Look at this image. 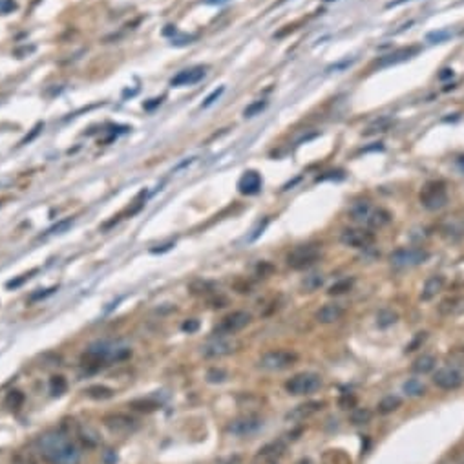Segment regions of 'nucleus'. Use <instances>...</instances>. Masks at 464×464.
<instances>
[{
	"instance_id": "1",
	"label": "nucleus",
	"mask_w": 464,
	"mask_h": 464,
	"mask_svg": "<svg viewBox=\"0 0 464 464\" xmlns=\"http://www.w3.org/2000/svg\"><path fill=\"white\" fill-rule=\"evenodd\" d=\"M38 451L48 464H79L81 451L63 431H46L37 440Z\"/></svg>"
},
{
	"instance_id": "2",
	"label": "nucleus",
	"mask_w": 464,
	"mask_h": 464,
	"mask_svg": "<svg viewBox=\"0 0 464 464\" xmlns=\"http://www.w3.org/2000/svg\"><path fill=\"white\" fill-rule=\"evenodd\" d=\"M130 354H132V349L128 345L114 342V340H99L88 347V351L84 353V360L90 364L102 366L106 362H123Z\"/></svg>"
},
{
	"instance_id": "3",
	"label": "nucleus",
	"mask_w": 464,
	"mask_h": 464,
	"mask_svg": "<svg viewBox=\"0 0 464 464\" xmlns=\"http://www.w3.org/2000/svg\"><path fill=\"white\" fill-rule=\"evenodd\" d=\"M421 205L428 211H440L442 207L448 203V192H446V185L442 181H430L422 187L421 194H419Z\"/></svg>"
},
{
	"instance_id": "4",
	"label": "nucleus",
	"mask_w": 464,
	"mask_h": 464,
	"mask_svg": "<svg viewBox=\"0 0 464 464\" xmlns=\"http://www.w3.org/2000/svg\"><path fill=\"white\" fill-rule=\"evenodd\" d=\"M322 388V378L320 375L311 373V371H303V373L294 375L285 382V389L291 395H311V393L318 391Z\"/></svg>"
},
{
	"instance_id": "5",
	"label": "nucleus",
	"mask_w": 464,
	"mask_h": 464,
	"mask_svg": "<svg viewBox=\"0 0 464 464\" xmlns=\"http://www.w3.org/2000/svg\"><path fill=\"white\" fill-rule=\"evenodd\" d=\"M298 360V354L285 349H274L262 354L258 366L265 371H283Z\"/></svg>"
},
{
	"instance_id": "6",
	"label": "nucleus",
	"mask_w": 464,
	"mask_h": 464,
	"mask_svg": "<svg viewBox=\"0 0 464 464\" xmlns=\"http://www.w3.org/2000/svg\"><path fill=\"white\" fill-rule=\"evenodd\" d=\"M318 258H320V245H298L287 254V265L298 271V269H305L313 265Z\"/></svg>"
},
{
	"instance_id": "7",
	"label": "nucleus",
	"mask_w": 464,
	"mask_h": 464,
	"mask_svg": "<svg viewBox=\"0 0 464 464\" xmlns=\"http://www.w3.org/2000/svg\"><path fill=\"white\" fill-rule=\"evenodd\" d=\"M250 322H252V316H250V313L247 311H234L230 313V315H227L223 320L216 326L214 333L218 336H232L236 335L238 331L245 329V327L249 326Z\"/></svg>"
},
{
	"instance_id": "8",
	"label": "nucleus",
	"mask_w": 464,
	"mask_h": 464,
	"mask_svg": "<svg viewBox=\"0 0 464 464\" xmlns=\"http://www.w3.org/2000/svg\"><path fill=\"white\" fill-rule=\"evenodd\" d=\"M105 426L115 433V435H121V437H126L130 433H134L135 430L139 428V421L134 419V417L125 415V413H110L102 419Z\"/></svg>"
},
{
	"instance_id": "9",
	"label": "nucleus",
	"mask_w": 464,
	"mask_h": 464,
	"mask_svg": "<svg viewBox=\"0 0 464 464\" xmlns=\"http://www.w3.org/2000/svg\"><path fill=\"white\" fill-rule=\"evenodd\" d=\"M238 347V342L229 336H216V338L209 340L205 345H201V354L205 358H221L227 354L234 353Z\"/></svg>"
},
{
	"instance_id": "10",
	"label": "nucleus",
	"mask_w": 464,
	"mask_h": 464,
	"mask_svg": "<svg viewBox=\"0 0 464 464\" xmlns=\"http://www.w3.org/2000/svg\"><path fill=\"white\" fill-rule=\"evenodd\" d=\"M426 260H428V252L424 249H398L389 256L391 265L397 269L417 267V265L424 264Z\"/></svg>"
},
{
	"instance_id": "11",
	"label": "nucleus",
	"mask_w": 464,
	"mask_h": 464,
	"mask_svg": "<svg viewBox=\"0 0 464 464\" xmlns=\"http://www.w3.org/2000/svg\"><path fill=\"white\" fill-rule=\"evenodd\" d=\"M340 241L351 249H369L375 243V234L369 229H344Z\"/></svg>"
},
{
	"instance_id": "12",
	"label": "nucleus",
	"mask_w": 464,
	"mask_h": 464,
	"mask_svg": "<svg viewBox=\"0 0 464 464\" xmlns=\"http://www.w3.org/2000/svg\"><path fill=\"white\" fill-rule=\"evenodd\" d=\"M462 382H464L462 373L455 368H440L433 375V384H435L437 388L444 389V391L459 389L462 386Z\"/></svg>"
},
{
	"instance_id": "13",
	"label": "nucleus",
	"mask_w": 464,
	"mask_h": 464,
	"mask_svg": "<svg viewBox=\"0 0 464 464\" xmlns=\"http://www.w3.org/2000/svg\"><path fill=\"white\" fill-rule=\"evenodd\" d=\"M264 426V421L256 415H245V417H239L236 421H232L227 426V431L230 435H236V437H245V435H252L260 428Z\"/></svg>"
},
{
	"instance_id": "14",
	"label": "nucleus",
	"mask_w": 464,
	"mask_h": 464,
	"mask_svg": "<svg viewBox=\"0 0 464 464\" xmlns=\"http://www.w3.org/2000/svg\"><path fill=\"white\" fill-rule=\"evenodd\" d=\"M205 75H207L205 66H192V68H187V70H183V72H179L176 77H172L170 84L176 88L192 86V84H197Z\"/></svg>"
},
{
	"instance_id": "15",
	"label": "nucleus",
	"mask_w": 464,
	"mask_h": 464,
	"mask_svg": "<svg viewBox=\"0 0 464 464\" xmlns=\"http://www.w3.org/2000/svg\"><path fill=\"white\" fill-rule=\"evenodd\" d=\"M324 406H326V402H322V400L303 402V404L296 406L294 409H291V411L285 415V421H289V422H301V421H305V419H309V417H313L315 413L320 411Z\"/></svg>"
},
{
	"instance_id": "16",
	"label": "nucleus",
	"mask_w": 464,
	"mask_h": 464,
	"mask_svg": "<svg viewBox=\"0 0 464 464\" xmlns=\"http://www.w3.org/2000/svg\"><path fill=\"white\" fill-rule=\"evenodd\" d=\"M419 51H421V48H419V46H409V48L397 49V51L388 53V55H384V57H380V61L377 63V66H378V68L395 66V64H400V63H404V61H409V59L415 57V55H417Z\"/></svg>"
},
{
	"instance_id": "17",
	"label": "nucleus",
	"mask_w": 464,
	"mask_h": 464,
	"mask_svg": "<svg viewBox=\"0 0 464 464\" xmlns=\"http://www.w3.org/2000/svg\"><path fill=\"white\" fill-rule=\"evenodd\" d=\"M262 185H264L262 176H260L256 170H247L243 176L239 177L238 190L241 192V194H245V196H254V194H258V192L262 190Z\"/></svg>"
},
{
	"instance_id": "18",
	"label": "nucleus",
	"mask_w": 464,
	"mask_h": 464,
	"mask_svg": "<svg viewBox=\"0 0 464 464\" xmlns=\"http://www.w3.org/2000/svg\"><path fill=\"white\" fill-rule=\"evenodd\" d=\"M342 316H344V307L340 305V303H326V305H322L320 309L316 311L315 318L318 324L327 326V324L338 322Z\"/></svg>"
},
{
	"instance_id": "19",
	"label": "nucleus",
	"mask_w": 464,
	"mask_h": 464,
	"mask_svg": "<svg viewBox=\"0 0 464 464\" xmlns=\"http://www.w3.org/2000/svg\"><path fill=\"white\" fill-rule=\"evenodd\" d=\"M375 212V207L369 203V201H354L353 205L349 207V216L353 221H358V223H364L368 227L369 220Z\"/></svg>"
},
{
	"instance_id": "20",
	"label": "nucleus",
	"mask_w": 464,
	"mask_h": 464,
	"mask_svg": "<svg viewBox=\"0 0 464 464\" xmlns=\"http://www.w3.org/2000/svg\"><path fill=\"white\" fill-rule=\"evenodd\" d=\"M444 283H446L444 276H440V274L430 276L426 282H424V287H422V291H421V300H424V301L433 300V298L444 289Z\"/></svg>"
},
{
	"instance_id": "21",
	"label": "nucleus",
	"mask_w": 464,
	"mask_h": 464,
	"mask_svg": "<svg viewBox=\"0 0 464 464\" xmlns=\"http://www.w3.org/2000/svg\"><path fill=\"white\" fill-rule=\"evenodd\" d=\"M285 451V446L282 442H271V444L264 446L262 450L256 455V460H264V462H274L276 459H280Z\"/></svg>"
},
{
	"instance_id": "22",
	"label": "nucleus",
	"mask_w": 464,
	"mask_h": 464,
	"mask_svg": "<svg viewBox=\"0 0 464 464\" xmlns=\"http://www.w3.org/2000/svg\"><path fill=\"white\" fill-rule=\"evenodd\" d=\"M435 366H437V358L433 354H422V356H419V358L413 362L411 369H413V373H417V375H428L435 369Z\"/></svg>"
},
{
	"instance_id": "23",
	"label": "nucleus",
	"mask_w": 464,
	"mask_h": 464,
	"mask_svg": "<svg viewBox=\"0 0 464 464\" xmlns=\"http://www.w3.org/2000/svg\"><path fill=\"white\" fill-rule=\"evenodd\" d=\"M402 391L406 393L407 397H422L426 395V384L422 382L421 378H407L406 382L402 384Z\"/></svg>"
},
{
	"instance_id": "24",
	"label": "nucleus",
	"mask_w": 464,
	"mask_h": 464,
	"mask_svg": "<svg viewBox=\"0 0 464 464\" xmlns=\"http://www.w3.org/2000/svg\"><path fill=\"white\" fill-rule=\"evenodd\" d=\"M400 406H402V398L398 395H388V397H384L382 400L378 402L377 411L380 415H389V413L397 411Z\"/></svg>"
},
{
	"instance_id": "25",
	"label": "nucleus",
	"mask_w": 464,
	"mask_h": 464,
	"mask_svg": "<svg viewBox=\"0 0 464 464\" xmlns=\"http://www.w3.org/2000/svg\"><path fill=\"white\" fill-rule=\"evenodd\" d=\"M389 221H391V214H389L388 211H384V209H377L375 207V212L373 216H371V220H369L368 227H371V229H380V227L388 225Z\"/></svg>"
},
{
	"instance_id": "26",
	"label": "nucleus",
	"mask_w": 464,
	"mask_h": 464,
	"mask_svg": "<svg viewBox=\"0 0 464 464\" xmlns=\"http://www.w3.org/2000/svg\"><path fill=\"white\" fill-rule=\"evenodd\" d=\"M398 320V315L393 309H382V311L377 315V326L386 329V327H391L395 326Z\"/></svg>"
},
{
	"instance_id": "27",
	"label": "nucleus",
	"mask_w": 464,
	"mask_h": 464,
	"mask_svg": "<svg viewBox=\"0 0 464 464\" xmlns=\"http://www.w3.org/2000/svg\"><path fill=\"white\" fill-rule=\"evenodd\" d=\"M353 287V278H344V280H338L327 289V294L329 296H340V294H345L347 291H351Z\"/></svg>"
},
{
	"instance_id": "28",
	"label": "nucleus",
	"mask_w": 464,
	"mask_h": 464,
	"mask_svg": "<svg viewBox=\"0 0 464 464\" xmlns=\"http://www.w3.org/2000/svg\"><path fill=\"white\" fill-rule=\"evenodd\" d=\"M86 395L90 398H95V400H106V398L114 397V389L106 388V386H90L86 389Z\"/></svg>"
},
{
	"instance_id": "29",
	"label": "nucleus",
	"mask_w": 464,
	"mask_h": 464,
	"mask_svg": "<svg viewBox=\"0 0 464 464\" xmlns=\"http://www.w3.org/2000/svg\"><path fill=\"white\" fill-rule=\"evenodd\" d=\"M371 411L368 407H356L353 413H351V422L354 426H364V424H369L371 422Z\"/></svg>"
},
{
	"instance_id": "30",
	"label": "nucleus",
	"mask_w": 464,
	"mask_h": 464,
	"mask_svg": "<svg viewBox=\"0 0 464 464\" xmlns=\"http://www.w3.org/2000/svg\"><path fill=\"white\" fill-rule=\"evenodd\" d=\"M460 303H462V300H460V298H457V296H453V298H446V300L440 301L439 313H440V315L448 316V315H451V313L457 311Z\"/></svg>"
},
{
	"instance_id": "31",
	"label": "nucleus",
	"mask_w": 464,
	"mask_h": 464,
	"mask_svg": "<svg viewBox=\"0 0 464 464\" xmlns=\"http://www.w3.org/2000/svg\"><path fill=\"white\" fill-rule=\"evenodd\" d=\"M322 285H324V274H320V273H313V274H309V276H305V280H303V289H305L307 292L316 291V289H320Z\"/></svg>"
},
{
	"instance_id": "32",
	"label": "nucleus",
	"mask_w": 464,
	"mask_h": 464,
	"mask_svg": "<svg viewBox=\"0 0 464 464\" xmlns=\"http://www.w3.org/2000/svg\"><path fill=\"white\" fill-rule=\"evenodd\" d=\"M130 407H134V409H137V411H153V409H158L159 404L156 400H150V398H137V400H132L130 402Z\"/></svg>"
},
{
	"instance_id": "33",
	"label": "nucleus",
	"mask_w": 464,
	"mask_h": 464,
	"mask_svg": "<svg viewBox=\"0 0 464 464\" xmlns=\"http://www.w3.org/2000/svg\"><path fill=\"white\" fill-rule=\"evenodd\" d=\"M453 37V31L451 29H439V31H431V33L426 35V40L431 44H440V42H446L448 38Z\"/></svg>"
},
{
	"instance_id": "34",
	"label": "nucleus",
	"mask_w": 464,
	"mask_h": 464,
	"mask_svg": "<svg viewBox=\"0 0 464 464\" xmlns=\"http://www.w3.org/2000/svg\"><path fill=\"white\" fill-rule=\"evenodd\" d=\"M389 125H391V119H389V117H380V119H377L375 123H371V125L368 126V130H366V134H377V132H386V130L389 128Z\"/></svg>"
},
{
	"instance_id": "35",
	"label": "nucleus",
	"mask_w": 464,
	"mask_h": 464,
	"mask_svg": "<svg viewBox=\"0 0 464 464\" xmlns=\"http://www.w3.org/2000/svg\"><path fill=\"white\" fill-rule=\"evenodd\" d=\"M207 380L211 384H221L227 380V371L221 368H212L207 371Z\"/></svg>"
},
{
	"instance_id": "36",
	"label": "nucleus",
	"mask_w": 464,
	"mask_h": 464,
	"mask_svg": "<svg viewBox=\"0 0 464 464\" xmlns=\"http://www.w3.org/2000/svg\"><path fill=\"white\" fill-rule=\"evenodd\" d=\"M49 389H51L53 395H63L66 391V380H64V377H53L49 380Z\"/></svg>"
},
{
	"instance_id": "37",
	"label": "nucleus",
	"mask_w": 464,
	"mask_h": 464,
	"mask_svg": "<svg viewBox=\"0 0 464 464\" xmlns=\"http://www.w3.org/2000/svg\"><path fill=\"white\" fill-rule=\"evenodd\" d=\"M265 106H267V100H256V102H252V105H249L245 108L243 115L245 117H254V115H258L260 112H264Z\"/></svg>"
},
{
	"instance_id": "38",
	"label": "nucleus",
	"mask_w": 464,
	"mask_h": 464,
	"mask_svg": "<svg viewBox=\"0 0 464 464\" xmlns=\"http://www.w3.org/2000/svg\"><path fill=\"white\" fill-rule=\"evenodd\" d=\"M426 338H428V333H424V331H422V333H417L415 338L406 345V353H413V351H417L422 344H424V342H426Z\"/></svg>"
},
{
	"instance_id": "39",
	"label": "nucleus",
	"mask_w": 464,
	"mask_h": 464,
	"mask_svg": "<svg viewBox=\"0 0 464 464\" xmlns=\"http://www.w3.org/2000/svg\"><path fill=\"white\" fill-rule=\"evenodd\" d=\"M190 289H192V292L194 294H207V292H211V291H214V285H212L211 282H194L190 285Z\"/></svg>"
},
{
	"instance_id": "40",
	"label": "nucleus",
	"mask_w": 464,
	"mask_h": 464,
	"mask_svg": "<svg viewBox=\"0 0 464 464\" xmlns=\"http://www.w3.org/2000/svg\"><path fill=\"white\" fill-rule=\"evenodd\" d=\"M22 400H24V395L20 391H10V395H8V398H6V406L8 407H19L20 404H22Z\"/></svg>"
},
{
	"instance_id": "41",
	"label": "nucleus",
	"mask_w": 464,
	"mask_h": 464,
	"mask_svg": "<svg viewBox=\"0 0 464 464\" xmlns=\"http://www.w3.org/2000/svg\"><path fill=\"white\" fill-rule=\"evenodd\" d=\"M72 223H73L72 218H68V220H63V221H59L57 225H53L51 229L46 230V234H61V232H64V230L68 229V227H72Z\"/></svg>"
},
{
	"instance_id": "42",
	"label": "nucleus",
	"mask_w": 464,
	"mask_h": 464,
	"mask_svg": "<svg viewBox=\"0 0 464 464\" xmlns=\"http://www.w3.org/2000/svg\"><path fill=\"white\" fill-rule=\"evenodd\" d=\"M223 91H225V86H220L218 90H214V91L211 93V95H209L205 100H203V105H201V108H209V106H212V105L216 102V100H218L221 95H223Z\"/></svg>"
},
{
	"instance_id": "43",
	"label": "nucleus",
	"mask_w": 464,
	"mask_h": 464,
	"mask_svg": "<svg viewBox=\"0 0 464 464\" xmlns=\"http://www.w3.org/2000/svg\"><path fill=\"white\" fill-rule=\"evenodd\" d=\"M181 329L185 331V333H196V331L199 329V320H196V318H190V320H185V322H183Z\"/></svg>"
},
{
	"instance_id": "44",
	"label": "nucleus",
	"mask_w": 464,
	"mask_h": 464,
	"mask_svg": "<svg viewBox=\"0 0 464 464\" xmlns=\"http://www.w3.org/2000/svg\"><path fill=\"white\" fill-rule=\"evenodd\" d=\"M15 8H17V4L13 0H0V13H11Z\"/></svg>"
},
{
	"instance_id": "45",
	"label": "nucleus",
	"mask_w": 464,
	"mask_h": 464,
	"mask_svg": "<svg viewBox=\"0 0 464 464\" xmlns=\"http://www.w3.org/2000/svg\"><path fill=\"white\" fill-rule=\"evenodd\" d=\"M15 464H35L29 453H17L15 455Z\"/></svg>"
},
{
	"instance_id": "46",
	"label": "nucleus",
	"mask_w": 464,
	"mask_h": 464,
	"mask_svg": "<svg viewBox=\"0 0 464 464\" xmlns=\"http://www.w3.org/2000/svg\"><path fill=\"white\" fill-rule=\"evenodd\" d=\"M353 404H354V397H351V395H344L342 400H340V406L345 407V409H347V407H353Z\"/></svg>"
},
{
	"instance_id": "47",
	"label": "nucleus",
	"mask_w": 464,
	"mask_h": 464,
	"mask_svg": "<svg viewBox=\"0 0 464 464\" xmlns=\"http://www.w3.org/2000/svg\"><path fill=\"white\" fill-rule=\"evenodd\" d=\"M53 291H55V287H51V289H46V291H44V292H37V294H31V301H35V300H40V298L48 296V294H51Z\"/></svg>"
},
{
	"instance_id": "48",
	"label": "nucleus",
	"mask_w": 464,
	"mask_h": 464,
	"mask_svg": "<svg viewBox=\"0 0 464 464\" xmlns=\"http://www.w3.org/2000/svg\"><path fill=\"white\" fill-rule=\"evenodd\" d=\"M223 464H241V457H239V455H232V457L227 459Z\"/></svg>"
},
{
	"instance_id": "49",
	"label": "nucleus",
	"mask_w": 464,
	"mask_h": 464,
	"mask_svg": "<svg viewBox=\"0 0 464 464\" xmlns=\"http://www.w3.org/2000/svg\"><path fill=\"white\" fill-rule=\"evenodd\" d=\"M205 2L211 6H221V4H227L229 0H205Z\"/></svg>"
},
{
	"instance_id": "50",
	"label": "nucleus",
	"mask_w": 464,
	"mask_h": 464,
	"mask_svg": "<svg viewBox=\"0 0 464 464\" xmlns=\"http://www.w3.org/2000/svg\"><path fill=\"white\" fill-rule=\"evenodd\" d=\"M170 247H174V243H167V245H161V249H152V252H165L168 250Z\"/></svg>"
},
{
	"instance_id": "51",
	"label": "nucleus",
	"mask_w": 464,
	"mask_h": 464,
	"mask_svg": "<svg viewBox=\"0 0 464 464\" xmlns=\"http://www.w3.org/2000/svg\"><path fill=\"white\" fill-rule=\"evenodd\" d=\"M451 75H453V72H451V70H442V73H440L439 77H440V79H448V77H451Z\"/></svg>"
},
{
	"instance_id": "52",
	"label": "nucleus",
	"mask_w": 464,
	"mask_h": 464,
	"mask_svg": "<svg viewBox=\"0 0 464 464\" xmlns=\"http://www.w3.org/2000/svg\"><path fill=\"white\" fill-rule=\"evenodd\" d=\"M457 165H459V168H460V170H462V172H464V153H462V156H459V158H457Z\"/></svg>"
},
{
	"instance_id": "53",
	"label": "nucleus",
	"mask_w": 464,
	"mask_h": 464,
	"mask_svg": "<svg viewBox=\"0 0 464 464\" xmlns=\"http://www.w3.org/2000/svg\"><path fill=\"white\" fill-rule=\"evenodd\" d=\"M404 2H407V0H393V2H389V4H388V8H395V6L404 4Z\"/></svg>"
},
{
	"instance_id": "54",
	"label": "nucleus",
	"mask_w": 464,
	"mask_h": 464,
	"mask_svg": "<svg viewBox=\"0 0 464 464\" xmlns=\"http://www.w3.org/2000/svg\"><path fill=\"white\" fill-rule=\"evenodd\" d=\"M282 2H285V0H282Z\"/></svg>"
}]
</instances>
